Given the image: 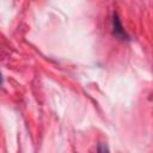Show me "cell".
<instances>
[{
  "label": "cell",
  "mask_w": 153,
  "mask_h": 153,
  "mask_svg": "<svg viewBox=\"0 0 153 153\" xmlns=\"http://www.w3.org/2000/svg\"><path fill=\"white\" fill-rule=\"evenodd\" d=\"M112 27H114V35L120 38V39H128V35L126 33L122 24H121V20L117 16V13H114L112 16Z\"/></svg>",
  "instance_id": "6da1fadb"
},
{
  "label": "cell",
  "mask_w": 153,
  "mask_h": 153,
  "mask_svg": "<svg viewBox=\"0 0 153 153\" xmlns=\"http://www.w3.org/2000/svg\"><path fill=\"white\" fill-rule=\"evenodd\" d=\"M1 81H2V78H1V73H0V84H1Z\"/></svg>",
  "instance_id": "3957f363"
},
{
  "label": "cell",
  "mask_w": 153,
  "mask_h": 153,
  "mask_svg": "<svg viewBox=\"0 0 153 153\" xmlns=\"http://www.w3.org/2000/svg\"><path fill=\"white\" fill-rule=\"evenodd\" d=\"M98 153H109V149H108L106 145L99 143V145H98Z\"/></svg>",
  "instance_id": "7a4b0ae2"
}]
</instances>
